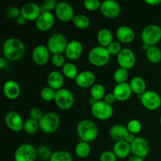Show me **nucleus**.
<instances>
[{"mask_svg":"<svg viewBox=\"0 0 161 161\" xmlns=\"http://www.w3.org/2000/svg\"><path fill=\"white\" fill-rule=\"evenodd\" d=\"M91 111L93 116L101 120H106L110 119L113 115V108L105 101L95 102L91 105Z\"/></svg>","mask_w":161,"mask_h":161,"instance_id":"0eeeda50","label":"nucleus"},{"mask_svg":"<svg viewBox=\"0 0 161 161\" xmlns=\"http://www.w3.org/2000/svg\"><path fill=\"white\" fill-rule=\"evenodd\" d=\"M62 74L64 77L69 79V80H75L78 75V69L75 64L73 63L67 62L63 65L62 67Z\"/></svg>","mask_w":161,"mask_h":161,"instance_id":"c756f323","label":"nucleus"},{"mask_svg":"<svg viewBox=\"0 0 161 161\" xmlns=\"http://www.w3.org/2000/svg\"><path fill=\"white\" fill-rule=\"evenodd\" d=\"M141 39L142 43L149 46H156L161 39V28L159 25H146L141 32Z\"/></svg>","mask_w":161,"mask_h":161,"instance_id":"39448f33","label":"nucleus"},{"mask_svg":"<svg viewBox=\"0 0 161 161\" xmlns=\"http://www.w3.org/2000/svg\"><path fill=\"white\" fill-rule=\"evenodd\" d=\"M6 65V61L3 58H0V69H3Z\"/></svg>","mask_w":161,"mask_h":161,"instance_id":"864d4df0","label":"nucleus"},{"mask_svg":"<svg viewBox=\"0 0 161 161\" xmlns=\"http://www.w3.org/2000/svg\"><path fill=\"white\" fill-rule=\"evenodd\" d=\"M6 15L10 19H17L20 15V9L17 6H9L6 9Z\"/></svg>","mask_w":161,"mask_h":161,"instance_id":"a18cd8bd","label":"nucleus"},{"mask_svg":"<svg viewBox=\"0 0 161 161\" xmlns=\"http://www.w3.org/2000/svg\"><path fill=\"white\" fill-rule=\"evenodd\" d=\"M67 38L62 33H54L49 38L47 47L52 54L63 53L68 44Z\"/></svg>","mask_w":161,"mask_h":161,"instance_id":"423d86ee","label":"nucleus"},{"mask_svg":"<svg viewBox=\"0 0 161 161\" xmlns=\"http://www.w3.org/2000/svg\"><path fill=\"white\" fill-rule=\"evenodd\" d=\"M95 80L96 76L94 72H92L91 71L85 70L82 71L81 72H79L75 81L77 86H80V87L87 88L91 87L95 84L94 83Z\"/></svg>","mask_w":161,"mask_h":161,"instance_id":"aec40b11","label":"nucleus"},{"mask_svg":"<svg viewBox=\"0 0 161 161\" xmlns=\"http://www.w3.org/2000/svg\"><path fill=\"white\" fill-rule=\"evenodd\" d=\"M39 129V122L34 119L28 118L25 121L24 124V129L23 130L26 132L27 134L29 135H34L37 132V130Z\"/></svg>","mask_w":161,"mask_h":161,"instance_id":"72a5a7b5","label":"nucleus"},{"mask_svg":"<svg viewBox=\"0 0 161 161\" xmlns=\"http://www.w3.org/2000/svg\"><path fill=\"white\" fill-rule=\"evenodd\" d=\"M83 44L78 40H71L68 42L64 51V56L71 61L80 58L83 53Z\"/></svg>","mask_w":161,"mask_h":161,"instance_id":"a211bd4d","label":"nucleus"},{"mask_svg":"<svg viewBox=\"0 0 161 161\" xmlns=\"http://www.w3.org/2000/svg\"><path fill=\"white\" fill-rule=\"evenodd\" d=\"M135 138H135V135H133V134H131V133H130V132H129V133L127 134V137H126V138H125V140H124V141L127 142L128 143L131 144V143L133 142L134 140H135Z\"/></svg>","mask_w":161,"mask_h":161,"instance_id":"09e8293b","label":"nucleus"},{"mask_svg":"<svg viewBox=\"0 0 161 161\" xmlns=\"http://www.w3.org/2000/svg\"><path fill=\"white\" fill-rule=\"evenodd\" d=\"M106 48L108 50V53H110V55H116V56L122 50V47H121L120 43L119 42H116V41L112 42Z\"/></svg>","mask_w":161,"mask_h":161,"instance_id":"79ce46f5","label":"nucleus"},{"mask_svg":"<svg viewBox=\"0 0 161 161\" xmlns=\"http://www.w3.org/2000/svg\"><path fill=\"white\" fill-rule=\"evenodd\" d=\"M128 133L129 131L127 128V126L124 124H115L109 130L110 138L116 142L125 140Z\"/></svg>","mask_w":161,"mask_h":161,"instance_id":"a878e982","label":"nucleus"},{"mask_svg":"<svg viewBox=\"0 0 161 161\" xmlns=\"http://www.w3.org/2000/svg\"><path fill=\"white\" fill-rule=\"evenodd\" d=\"M127 161H144V159L141 158V157H136V156H132V157H129Z\"/></svg>","mask_w":161,"mask_h":161,"instance_id":"603ef678","label":"nucleus"},{"mask_svg":"<svg viewBox=\"0 0 161 161\" xmlns=\"http://www.w3.org/2000/svg\"><path fill=\"white\" fill-rule=\"evenodd\" d=\"M113 93L114 94L116 100L119 102H125L130 98L133 92L129 83H124L116 84L113 88Z\"/></svg>","mask_w":161,"mask_h":161,"instance_id":"5701e85b","label":"nucleus"},{"mask_svg":"<svg viewBox=\"0 0 161 161\" xmlns=\"http://www.w3.org/2000/svg\"><path fill=\"white\" fill-rule=\"evenodd\" d=\"M55 22V17L51 12H42L36 20V26L39 31H46L53 27Z\"/></svg>","mask_w":161,"mask_h":161,"instance_id":"6ab92c4d","label":"nucleus"},{"mask_svg":"<svg viewBox=\"0 0 161 161\" xmlns=\"http://www.w3.org/2000/svg\"><path fill=\"white\" fill-rule=\"evenodd\" d=\"M50 53L47 46L38 45L35 47L32 50V59L33 61L37 65H44L48 62L50 59Z\"/></svg>","mask_w":161,"mask_h":161,"instance_id":"f3484780","label":"nucleus"},{"mask_svg":"<svg viewBox=\"0 0 161 161\" xmlns=\"http://www.w3.org/2000/svg\"><path fill=\"white\" fill-rule=\"evenodd\" d=\"M160 124L161 125V116H160Z\"/></svg>","mask_w":161,"mask_h":161,"instance_id":"6e6d98bb","label":"nucleus"},{"mask_svg":"<svg viewBox=\"0 0 161 161\" xmlns=\"http://www.w3.org/2000/svg\"><path fill=\"white\" fill-rule=\"evenodd\" d=\"M145 3H147V4L154 6V5H158L161 3V0H146Z\"/></svg>","mask_w":161,"mask_h":161,"instance_id":"3c124183","label":"nucleus"},{"mask_svg":"<svg viewBox=\"0 0 161 161\" xmlns=\"http://www.w3.org/2000/svg\"><path fill=\"white\" fill-rule=\"evenodd\" d=\"M111 55L106 47L102 46L94 47L88 53V60L92 65L96 67H102L109 62Z\"/></svg>","mask_w":161,"mask_h":161,"instance_id":"7ed1b4c3","label":"nucleus"},{"mask_svg":"<svg viewBox=\"0 0 161 161\" xmlns=\"http://www.w3.org/2000/svg\"><path fill=\"white\" fill-rule=\"evenodd\" d=\"M60 117L53 112L44 113L42 119L39 121V129L46 134H53L58 130L60 126Z\"/></svg>","mask_w":161,"mask_h":161,"instance_id":"20e7f679","label":"nucleus"},{"mask_svg":"<svg viewBox=\"0 0 161 161\" xmlns=\"http://www.w3.org/2000/svg\"><path fill=\"white\" fill-rule=\"evenodd\" d=\"M43 115L44 114L42 113V110L40 108H37V107H33L29 110V118L38 121V122L42 119Z\"/></svg>","mask_w":161,"mask_h":161,"instance_id":"c03bdc74","label":"nucleus"},{"mask_svg":"<svg viewBox=\"0 0 161 161\" xmlns=\"http://www.w3.org/2000/svg\"><path fill=\"white\" fill-rule=\"evenodd\" d=\"M3 55L9 61H18L25 53V46L17 37H10L6 39L3 46Z\"/></svg>","mask_w":161,"mask_h":161,"instance_id":"f257e3e1","label":"nucleus"},{"mask_svg":"<svg viewBox=\"0 0 161 161\" xmlns=\"http://www.w3.org/2000/svg\"><path fill=\"white\" fill-rule=\"evenodd\" d=\"M58 3L55 0H47L40 5L41 13L42 12H51L55 10Z\"/></svg>","mask_w":161,"mask_h":161,"instance_id":"ea45409f","label":"nucleus"},{"mask_svg":"<svg viewBox=\"0 0 161 161\" xmlns=\"http://www.w3.org/2000/svg\"><path fill=\"white\" fill-rule=\"evenodd\" d=\"M37 157V149L30 143L20 145L14 153L15 161H35Z\"/></svg>","mask_w":161,"mask_h":161,"instance_id":"1a4fd4ad","label":"nucleus"},{"mask_svg":"<svg viewBox=\"0 0 161 161\" xmlns=\"http://www.w3.org/2000/svg\"><path fill=\"white\" fill-rule=\"evenodd\" d=\"M127 128L130 133L133 134V135H136L138 134L142 129V125L141 122L136 119H130L127 124Z\"/></svg>","mask_w":161,"mask_h":161,"instance_id":"4c0bfd02","label":"nucleus"},{"mask_svg":"<svg viewBox=\"0 0 161 161\" xmlns=\"http://www.w3.org/2000/svg\"><path fill=\"white\" fill-rule=\"evenodd\" d=\"M65 59L63 53H58V54H53L51 57V62L55 67H63L65 64Z\"/></svg>","mask_w":161,"mask_h":161,"instance_id":"37998d69","label":"nucleus"},{"mask_svg":"<svg viewBox=\"0 0 161 161\" xmlns=\"http://www.w3.org/2000/svg\"><path fill=\"white\" fill-rule=\"evenodd\" d=\"M131 153L133 156L141 157L144 159L149 154V145L146 138L142 137H138L130 144Z\"/></svg>","mask_w":161,"mask_h":161,"instance_id":"2eb2a0df","label":"nucleus"},{"mask_svg":"<svg viewBox=\"0 0 161 161\" xmlns=\"http://www.w3.org/2000/svg\"><path fill=\"white\" fill-rule=\"evenodd\" d=\"M143 107L146 109L154 111L158 109L161 105L160 94L154 91H146L142 95H138Z\"/></svg>","mask_w":161,"mask_h":161,"instance_id":"9d476101","label":"nucleus"},{"mask_svg":"<svg viewBox=\"0 0 161 161\" xmlns=\"http://www.w3.org/2000/svg\"><path fill=\"white\" fill-rule=\"evenodd\" d=\"M101 5L102 3L99 0H85L83 2L84 8L89 11H94L100 9Z\"/></svg>","mask_w":161,"mask_h":161,"instance_id":"a19ab883","label":"nucleus"},{"mask_svg":"<svg viewBox=\"0 0 161 161\" xmlns=\"http://www.w3.org/2000/svg\"><path fill=\"white\" fill-rule=\"evenodd\" d=\"M54 11L58 20L62 22L71 21L75 17L73 7L67 2L63 1L58 3Z\"/></svg>","mask_w":161,"mask_h":161,"instance_id":"9b49d317","label":"nucleus"},{"mask_svg":"<svg viewBox=\"0 0 161 161\" xmlns=\"http://www.w3.org/2000/svg\"><path fill=\"white\" fill-rule=\"evenodd\" d=\"M26 21H27V20H25V17H22L21 15L19 16V17H17V19H16V23H17L18 25H20V26H21V25H25V24L26 23Z\"/></svg>","mask_w":161,"mask_h":161,"instance_id":"8fccbe9b","label":"nucleus"},{"mask_svg":"<svg viewBox=\"0 0 161 161\" xmlns=\"http://www.w3.org/2000/svg\"><path fill=\"white\" fill-rule=\"evenodd\" d=\"M91 151V146L86 142L80 141L75 147V153L79 158L84 159L90 155Z\"/></svg>","mask_w":161,"mask_h":161,"instance_id":"c85d7f7f","label":"nucleus"},{"mask_svg":"<svg viewBox=\"0 0 161 161\" xmlns=\"http://www.w3.org/2000/svg\"><path fill=\"white\" fill-rule=\"evenodd\" d=\"M116 37L123 43H130L135 38V33L130 27L127 25H121L116 29Z\"/></svg>","mask_w":161,"mask_h":161,"instance_id":"4be33fe9","label":"nucleus"},{"mask_svg":"<svg viewBox=\"0 0 161 161\" xmlns=\"http://www.w3.org/2000/svg\"><path fill=\"white\" fill-rule=\"evenodd\" d=\"M90 94H91V97H92L96 102L102 101V99L104 98L106 94L105 86L100 83H95L94 86H91Z\"/></svg>","mask_w":161,"mask_h":161,"instance_id":"2f4dec72","label":"nucleus"},{"mask_svg":"<svg viewBox=\"0 0 161 161\" xmlns=\"http://www.w3.org/2000/svg\"><path fill=\"white\" fill-rule=\"evenodd\" d=\"M128 70L119 67L116 71H115L114 74H113V79H114L116 84H118V83H127V79H128Z\"/></svg>","mask_w":161,"mask_h":161,"instance_id":"f704fd0d","label":"nucleus"},{"mask_svg":"<svg viewBox=\"0 0 161 161\" xmlns=\"http://www.w3.org/2000/svg\"><path fill=\"white\" fill-rule=\"evenodd\" d=\"M37 154L39 159L43 160H50V157L52 156L51 150L50 148L47 146H40L37 149Z\"/></svg>","mask_w":161,"mask_h":161,"instance_id":"58836bf2","label":"nucleus"},{"mask_svg":"<svg viewBox=\"0 0 161 161\" xmlns=\"http://www.w3.org/2000/svg\"><path fill=\"white\" fill-rule=\"evenodd\" d=\"M6 127L14 132H19L24 129V124L21 116L16 111H10L5 116Z\"/></svg>","mask_w":161,"mask_h":161,"instance_id":"ddd939ff","label":"nucleus"},{"mask_svg":"<svg viewBox=\"0 0 161 161\" xmlns=\"http://www.w3.org/2000/svg\"><path fill=\"white\" fill-rule=\"evenodd\" d=\"M132 92L138 95H142L146 91V83L140 76H134L129 83Z\"/></svg>","mask_w":161,"mask_h":161,"instance_id":"bb28decb","label":"nucleus"},{"mask_svg":"<svg viewBox=\"0 0 161 161\" xmlns=\"http://www.w3.org/2000/svg\"><path fill=\"white\" fill-rule=\"evenodd\" d=\"M146 53L148 60L151 63L157 64L161 61V50L157 46H151Z\"/></svg>","mask_w":161,"mask_h":161,"instance_id":"473e14b6","label":"nucleus"},{"mask_svg":"<svg viewBox=\"0 0 161 161\" xmlns=\"http://www.w3.org/2000/svg\"><path fill=\"white\" fill-rule=\"evenodd\" d=\"M104 101L108 104H109V105H112L117 100H116L113 93H108V94H105V97H104Z\"/></svg>","mask_w":161,"mask_h":161,"instance_id":"de8ad7c7","label":"nucleus"},{"mask_svg":"<svg viewBox=\"0 0 161 161\" xmlns=\"http://www.w3.org/2000/svg\"><path fill=\"white\" fill-rule=\"evenodd\" d=\"M72 21L75 27L80 29H86L91 25L90 18L84 14H75Z\"/></svg>","mask_w":161,"mask_h":161,"instance_id":"7c9ffc66","label":"nucleus"},{"mask_svg":"<svg viewBox=\"0 0 161 161\" xmlns=\"http://www.w3.org/2000/svg\"><path fill=\"white\" fill-rule=\"evenodd\" d=\"M64 81V75L58 71H52L47 75L48 86L56 91L62 88Z\"/></svg>","mask_w":161,"mask_h":161,"instance_id":"b1692460","label":"nucleus"},{"mask_svg":"<svg viewBox=\"0 0 161 161\" xmlns=\"http://www.w3.org/2000/svg\"><path fill=\"white\" fill-rule=\"evenodd\" d=\"M3 94L5 97L10 100L17 99L20 96V85L15 80H7L3 85Z\"/></svg>","mask_w":161,"mask_h":161,"instance_id":"412c9836","label":"nucleus"},{"mask_svg":"<svg viewBox=\"0 0 161 161\" xmlns=\"http://www.w3.org/2000/svg\"><path fill=\"white\" fill-rule=\"evenodd\" d=\"M49 161H72V157L68 151L58 150L53 153Z\"/></svg>","mask_w":161,"mask_h":161,"instance_id":"c9c22d12","label":"nucleus"},{"mask_svg":"<svg viewBox=\"0 0 161 161\" xmlns=\"http://www.w3.org/2000/svg\"><path fill=\"white\" fill-rule=\"evenodd\" d=\"M149 47H150V46L147 45V44H145V43H142V50H144V51H146V52L149 50Z\"/></svg>","mask_w":161,"mask_h":161,"instance_id":"5fc2aeb1","label":"nucleus"},{"mask_svg":"<svg viewBox=\"0 0 161 161\" xmlns=\"http://www.w3.org/2000/svg\"><path fill=\"white\" fill-rule=\"evenodd\" d=\"M113 33L108 28H101L98 31H97V42H98L99 46H102V47H107L112 42H113Z\"/></svg>","mask_w":161,"mask_h":161,"instance_id":"cd10ccee","label":"nucleus"},{"mask_svg":"<svg viewBox=\"0 0 161 161\" xmlns=\"http://www.w3.org/2000/svg\"><path fill=\"white\" fill-rule=\"evenodd\" d=\"M116 154L110 150L104 151L100 156V161H116Z\"/></svg>","mask_w":161,"mask_h":161,"instance_id":"49530a36","label":"nucleus"},{"mask_svg":"<svg viewBox=\"0 0 161 161\" xmlns=\"http://www.w3.org/2000/svg\"><path fill=\"white\" fill-rule=\"evenodd\" d=\"M56 92L57 91L47 86L41 90L40 96L42 100L46 101V102H51V101H54Z\"/></svg>","mask_w":161,"mask_h":161,"instance_id":"e433bc0d","label":"nucleus"},{"mask_svg":"<svg viewBox=\"0 0 161 161\" xmlns=\"http://www.w3.org/2000/svg\"><path fill=\"white\" fill-rule=\"evenodd\" d=\"M101 13L107 18L113 19L119 15L121 11L120 5L114 0H105L102 2Z\"/></svg>","mask_w":161,"mask_h":161,"instance_id":"4468645a","label":"nucleus"},{"mask_svg":"<svg viewBox=\"0 0 161 161\" xmlns=\"http://www.w3.org/2000/svg\"><path fill=\"white\" fill-rule=\"evenodd\" d=\"M116 61L119 67L128 70L135 66L136 63V57L130 49L123 48L116 56Z\"/></svg>","mask_w":161,"mask_h":161,"instance_id":"f8f14e48","label":"nucleus"},{"mask_svg":"<svg viewBox=\"0 0 161 161\" xmlns=\"http://www.w3.org/2000/svg\"><path fill=\"white\" fill-rule=\"evenodd\" d=\"M54 102L61 110L70 109L74 105L75 97L71 91L66 88H61L56 92Z\"/></svg>","mask_w":161,"mask_h":161,"instance_id":"6e6552de","label":"nucleus"},{"mask_svg":"<svg viewBox=\"0 0 161 161\" xmlns=\"http://www.w3.org/2000/svg\"><path fill=\"white\" fill-rule=\"evenodd\" d=\"M113 151L116 154L117 158L124 159L128 157L130 153H131L130 144L127 142L124 141V140L116 142L114 146H113Z\"/></svg>","mask_w":161,"mask_h":161,"instance_id":"393cba45","label":"nucleus"},{"mask_svg":"<svg viewBox=\"0 0 161 161\" xmlns=\"http://www.w3.org/2000/svg\"><path fill=\"white\" fill-rule=\"evenodd\" d=\"M77 135L80 141L91 142L94 141L98 135V128L94 122L90 119H83L76 127Z\"/></svg>","mask_w":161,"mask_h":161,"instance_id":"f03ea898","label":"nucleus"},{"mask_svg":"<svg viewBox=\"0 0 161 161\" xmlns=\"http://www.w3.org/2000/svg\"><path fill=\"white\" fill-rule=\"evenodd\" d=\"M41 14L40 6L35 3H28L20 9V15L27 21H36Z\"/></svg>","mask_w":161,"mask_h":161,"instance_id":"dca6fc26","label":"nucleus"}]
</instances>
